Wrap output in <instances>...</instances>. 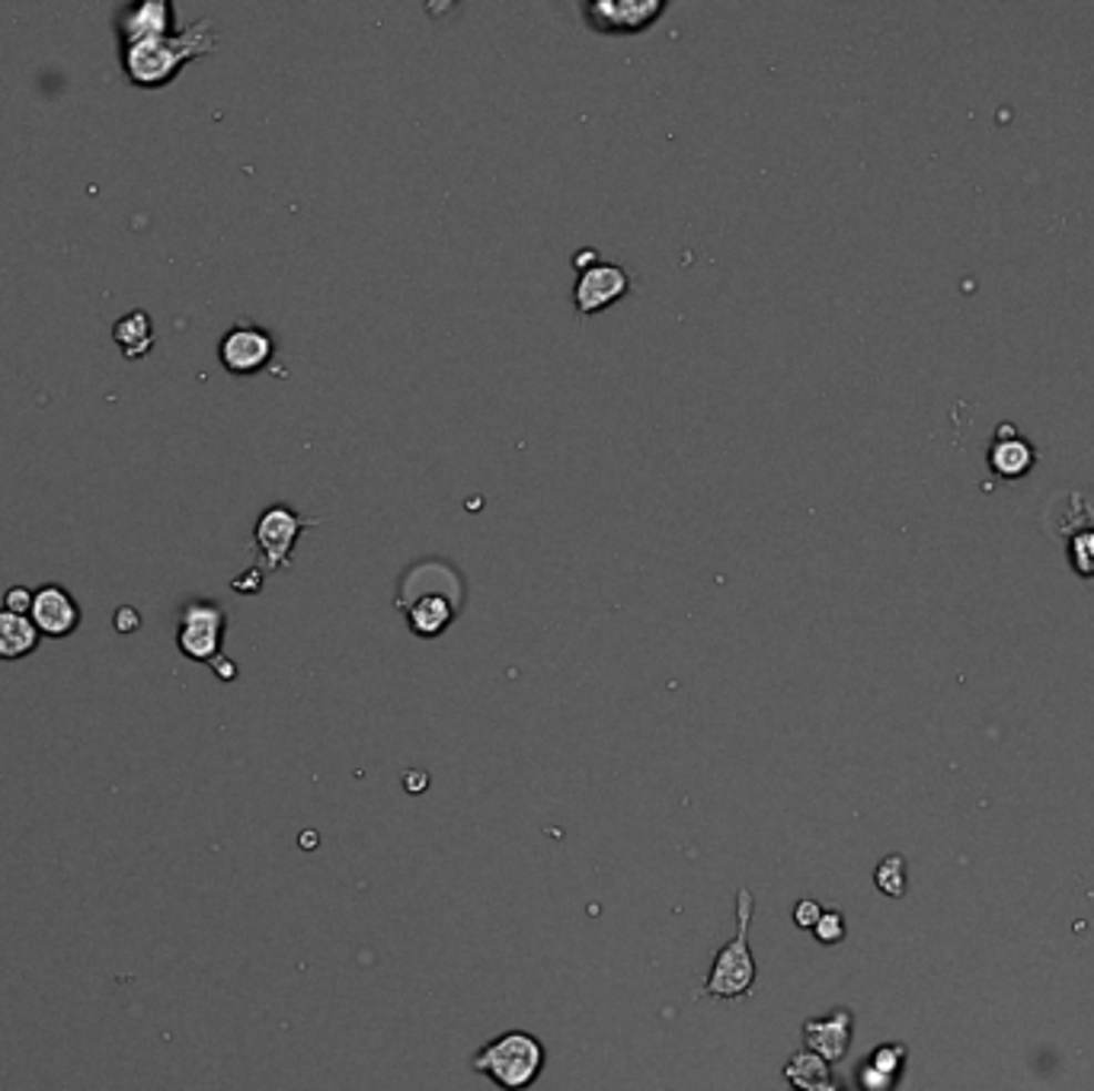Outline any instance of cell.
<instances>
[{
  "label": "cell",
  "mask_w": 1094,
  "mask_h": 1091,
  "mask_svg": "<svg viewBox=\"0 0 1094 1091\" xmlns=\"http://www.w3.org/2000/svg\"><path fill=\"white\" fill-rule=\"evenodd\" d=\"M1034 461H1037L1034 446L1011 422H1002L989 446V468L1005 480H1018L1034 468Z\"/></svg>",
  "instance_id": "7c38bea8"
},
{
  "label": "cell",
  "mask_w": 1094,
  "mask_h": 1091,
  "mask_svg": "<svg viewBox=\"0 0 1094 1091\" xmlns=\"http://www.w3.org/2000/svg\"><path fill=\"white\" fill-rule=\"evenodd\" d=\"M215 45H218L215 29L208 20H202V23L183 29L180 35L167 32V35H151V39L125 45L122 64H125V74L132 78V84L161 86L170 84L186 61L212 52Z\"/></svg>",
  "instance_id": "7a4b0ae2"
},
{
  "label": "cell",
  "mask_w": 1094,
  "mask_h": 1091,
  "mask_svg": "<svg viewBox=\"0 0 1094 1091\" xmlns=\"http://www.w3.org/2000/svg\"><path fill=\"white\" fill-rule=\"evenodd\" d=\"M320 519H305L292 506H269L256 519L253 529V548L259 558V570H285L292 563L298 534L305 529H314Z\"/></svg>",
  "instance_id": "5b68a950"
},
{
  "label": "cell",
  "mask_w": 1094,
  "mask_h": 1091,
  "mask_svg": "<svg viewBox=\"0 0 1094 1091\" xmlns=\"http://www.w3.org/2000/svg\"><path fill=\"white\" fill-rule=\"evenodd\" d=\"M544 1063H548V1050L529 1031H505V1034L487 1040L471 1057V1069L487 1075L503 1091L532 1089Z\"/></svg>",
  "instance_id": "277c9868"
},
{
  "label": "cell",
  "mask_w": 1094,
  "mask_h": 1091,
  "mask_svg": "<svg viewBox=\"0 0 1094 1091\" xmlns=\"http://www.w3.org/2000/svg\"><path fill=\"white\" fill-rule=\"evenodd\" d=\"M276 356V339L263 327L237 324L218 343V359L231 375H256Z\"/></svg>",
  "instance_id": "ba28073f"
},
{
  "label": "cell",
  "mask_w": 1094,
  "mask_h": 1091,
  "mask_svg": "<svg viewBox=\"0 0 1094 1091\" xmlns=\"http://www.w3.org/2000/svg\"><path fill=\"white\" fill-rule=\"evenodd\" d=\"M29 615H32V624L39 628V634H49V638H68L81 624L78 602L61 587L39 589L32 595V612Z\"/></svg>",
  "instance_id": "8fae6325"
},
{
  "label": "cell",
  "mask_w": 1094,
  "mask_h": 1091,
  "mask_svg": "<svg viewBox=\"0 0 1094 1091\" xmlns=\"http://www.w3.org/2000/svg\"><path fill=\"white\" fill-rule=\"evenodd\" d=\"M873 884H877L880 894L893 896V899L906 894V861H902V855H887L873 870Z\"/></svg>",
  "instance_id": "d6986e66"
},
{
  "label": "cell",
  "mask_w": 1094,
  "mask_h": 1091,
  "mask_svg": "<svg viewBox=\"0 0 1094 1091\" xmlns=\"http://www.w3.org/2000/svg\"><path fill=\"white\" fill-rule=\"evenodd\" d=\"M1069 563L1078 577L1094 580V526L1078 529L1069 538Z\"/></svg>",
  "instance_id": "ac0fdd59"
},
{
  "label": "cell",
  "mask_w": 1094,
  "mask_h": 1091,
  "mask_svg": "<svg viewBox=\"0 0 1094 1091\" xmlns=\"http://www.w3.org/2000/svg\"><path fill=\"white\" fill-rule=\"evenodd\" d=\"M167 32H170V3H164V0H151V3L135 7V10L125 17V27H122L125 45L141 42V39H151V35H167Z\"/></svg>",
  "instance_id": "5bb4252c"
},
{
  "label": "cell",
  "mask_w": 1094,
  "mask_h": 1091,
  "mask_svg": "<svg viewBox=\"0 0 1094 1091\" xmlns=\"http://www.w3.org/2000/svg\"><path fill=\"white\" fill-rule=\"evenodd\" d=\"M464 577L449 560H417L403 570L393 605L417 638H439L464 609Z\"/></svg>",
  "instance_id": "6da1fadb"
},
{
  "label": "cell",
  "mask_w": 1094,
  "mask_h": 1091,
  "mask_svg": "<svg viewBox=\"0 0 1094 1091\" xmlns=\"http://www.w3.org/2000/svg\"><path fill=\"white\" fill-rule=\"evenodd\" d=\"M113 334H115V343L122 346V353H125L129 359H141V356L154 346V327H151L147 314H141V310L129 314V317H122V320L115 324Z\"/></svg>",
  "instance_id": "e0dca14e"
},
{
  "label": "cell",
  "mask_w": 1094,
  "mask_h": 1091,
  "mask_svg": "<svg viewBox=\"0 0 1094 1091\" xmlns=\"http://www.w3.org/2000/svg\"><path fill=\"white\" fill-rule=\"evenodd\" d=\"M3 609L13 615H29L32 612V592L23 587H10L3 595Z\"/></svg>",
  "instance_id": "7402d4cb"
},
{
  "label": "cell",
  "mask_w": 1094,
  "mask_h": 1091,
  "mask_svg": "<svg viewBox=\"0 0 1094 1091\" xmlns=\"http://www.w3.org/2000/svg\"><path fill=\"white\" fill-rule=\"evenodd\" d=\"M902 1060H906V1047L902 1043H897V1047H880L868 1060V1065L861 1069V1085H865V1091L893 1089Z\"/></svg>",
  "instance_id": "2e32d148"
},
{
  "label": "cell",
  "mask_w": 1094,
  "mask_h": 1091,
  "mask_svg": "<svg viewBox=\"0 0 1094 1091\" xmlns=\"http://www.w3.org/2000/svg\"><path fill=\"white\" fill-rule=\"evenodd\" d=\"M259 580H263V570H247L244 577L234 580V589H237V592H256V589H259Z\"/></svg>",
  "instance_id": "603a6c76"
},
{
  "label": "cell",
  "mask_w": 1094,
  "mask_h": 1091,
  "mask_svg": "<svg viewBox=\"0 0 1094 1091\" xmlns=\"http://www.w3.org/2000/svg\"><path fill=\"white\" fill-rule=\"evenodd\" d=\"M39 646V628L29 615L0 609V660H23Z\"/></svg>",
  "instance_id": "4fadbf2b"
},
{
  "label": "cell",
  "mask_w": 1094,
  "mask_h": 1091,
  "mask_svg": "<svg viewBox=\"0 0 1094 1091\" xmlns=\"http://www.w3.org/2000/svg\"><path fill=\"white\" fill-rule=\"evenodd\" d=\"M810 1091H842L836 1082H826V1085H819V1089H810Z\"/></svg>",
  "instance_id": "d4e9b609"
},
{
  "label": "cell",
  "mask_w": 1094,
  "mask_h": 1091,
  "mask_svg": "<svg viewBox=\"0 0 1094 1091\" xmlns=\"http://www.w3.org/2000/svg\"><path fill=\"white\" fill-rule=\"evenodd\" d=\"M756 899L749 887L736 890V935L720 951L714 954L710 973L695 999H743L756 986V957L749 951V922H753Z\"/></svg>",
  "instance_id": "3957f363"
},
{
  "label": "cell",
  "mask_w": 1094,
  "mask_h": 1091,
  "mask_svg": "<svg viewBox=\"0 0 1094 1091\" xmlns=\"http://www.w3.org/2000/svg\"><path fill=\"white\" fill-rule=\"evenodd\" d=\"M822 912H826V909H822L816 899H800V903L794 906V925H797V928H810V931H814L816 922L822 919Z\"/></svg>",
  "instance_id": "44dd1931"
},
{
  "label": "cell",
  "mask_w": 1094,
  "mask_h": 1091,
  "mask_svg": "<svg viewBox=\"0 0 1094 1091\" xmlns=\"http://www.w3.org/2000/svg\"><path fill=\"white\" fill-rule=\"evenodd\" d=\"M631 292V273L617 263H592L573 285V308L580 314H599Z\"/></svg>",
  "instance_id": "9c48e42d"
},
{
  "label": "cell",
  "mask_w": 1094,
  "mask_h": 1091,
  "mask_svg": "<svg viewBox=\"0 0 1094 1091\" xmlns=\"http://www.w3.org/2000/svg\"><path fill=\"white\" fill-rule=\"evenodd\" d=\"M227 631V615L215 602H190L180 615L176 644L196 663H215L222 656V641Z\"/></svg>",
  "instance_id": "8992f818"
},
{
  "label": "cell",
  "mask_w": 1094,
  "mask_h": 1091,
  "mask_svg": "<svg viewBox=\"0 0 1094 1091\" xmlns=\"http://www.w3.org/2000/svg\"><path fill=\"white\" fill-rule=\"evenodd\" d=\"M851 1031H855V1014L848 1008H832L829 1014L804 1021V1043L807 1050H814L816 1057L832 1065L848 1053Z\"/></svg>",
  "instance_id": "30bf717a"
},
{
  "label": "cell",
  "mask_w": 1094,
  "mask_h": 1091,
  "mask_svg": "<svg viewBox=\"0 0 1094 1091\" xmlns=\"http://www.w3.org/2000/svg\"><path fill=\"white\" fill-rule=\"evenodd\" d=\"M785 1079L794 1085V1091H810L832 1082V1065L826 1063L822 1057H816L814 1050H797L785 1065Z\"/></svg>",
  "instance_id": "9a60e30c"
},
{
  "label": "cell",
  "mask_w": 1094,
  "mask_h": 1091,
  "mask_svg": "<svg viewBox=\"0 0 1094 1091\" xmlns=\"http://www.w3.org/2000/svg\"><path fill=\"white\" fill-rule=\"evenodd\" d=\"M139 624L141 621L135 609H119V612H115V628H119V631H135Z\"/></svg>",
  "instance_id": "cb8c5ba5"
},
{
  "label": "cell",
  "mask_w": 1094,
  "mask_h": 1091,
  "mask_svg": "<svg viewBox=\"0 0 1094 1091\" xmlns=\"http://www.w3.org/2000/svg\"><path fill=\"white\" fill-rule=\"evenodd\" d=\"M814 935H816V941H819V945H839V941L845 938L842 912H836V909L822 912V919L816 922Z\"/></svg>",
  "instance_id": "ffe728a7"
},
{
  "label": "cell",
  "mask_w": 1094,
  "mask_h": 1091,
  "mask_svg": "<svg viewBox=\"0 0 1094 1091\" xmlns=\"http://www.w3.org/2000/svg\"><path fill=\"white\" fill-rule=\"evenodd\" d=\"M666 13V0H590L583 3V17L595 32L631 35L644 32Z\"/></svg>",
  "instance_id": "52a82bcc"
}]
</instances>
